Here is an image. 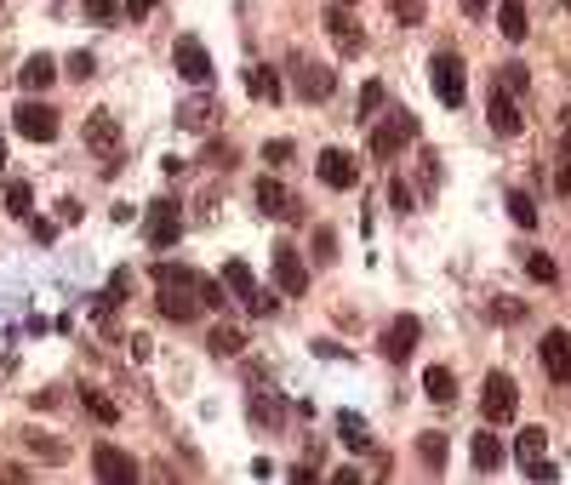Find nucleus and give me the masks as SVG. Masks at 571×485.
<instances>
[{
  "mask_svg": "<svg viewBox=\"0 0 571 485\" xmlns=\"http://www.w3.org/2000/svg\"><path fill=\"white\" fill-rule=\"evenodd\" d=\"M154 308H160L166 320H177V325H189L200 315V274L189 263H160V269H154Z\"/></svg>",
  "mask_w": 571,
  "mask_h": 485,
  "instance_id": "f257e3e1",
  "label": "nucleus"
},
{
  "mask_svg": "<svg viewBox=\"0 0 571 485\" xmlns=\"http://www.w3.org/2000/svg\"><path fill=\"white\" fill-rule=\"evenodd\" d=\"M428 86H435V98L446 108H457L463 98H469V69H463L457 52H435L428 57Z\"/></svg>",
  "mask_w": 571,
  "mask_h": 485,
  "instance_id": "f03ea898",
  "label": "nucleus"
},
{
  "mask_svg": "<svg viewBox=\"0 0 571 485\" xmlns=\"http://www.w3.org/2000/svg\"><path fill=\"white\" fill-rule=\"evenodd\" d=\"M418 137V120L406 115V108H394V115H383L377 126H372V160H394L400 149Z\"/></svg>",
  "mask_w": 571,
  "mask_h": 485,
  "instance_id": "7ed1b4c3",
  "label": "nucleus"
},
{
  "mask_svg": "<svg viewBox=\"0 0 571 485\" xmlns=\"http://www.w3.org/2000/svg\"><path fill=\"white\" fill-rule=\"evenodd\" d=\"M515 405H520L515 377H508V371H491L486 388H480V411H486V422H508V417H515Z\"/></svg>",
  "mask_w": 571,
  "mask_h": 485,
  "instance_id": "20e7f679",
  "label": "nucleus"
},
{
  "mask_svg": "<svg viewBox=\"0 0 571 485\" xmlns=\"http://www.w3.org/2000/svg\"><path fill=\"white\" fill-rule=\"evenodd\" d=\"M12 126H18L29 143H52L57 137V108L52 103H18L12 108Z\"/></svg>",
  "mask_w": 571,
  "mask_h": 485,
  "instance_id": "39448f33",
  "label": "nucleus"
},
{
  "mask_svg": "<svg viewBox=\"0 0 571 485\" xmlns=\"http://www.w3.org/2000/svg\"><path fill=\"white\" fill-rule=\"evenodd\" d=\"M172 64H177V74L189 86H212V57H206V46H200L195 35H183L177 46H172Z\"/></svg>",
  "mask_w": 571,
  "mask_h": 485,
  "instance_id": "423d86ee",
  "label": "nucleus"
},
{
  "mask_svg": "<svg viewBox=\"0 0 571 485\" xmlns=\"http://www.w3.org/2000/svg\"><path fill=\"white\" fill-rule=\"evenodd\" d=\"M418 337H423V320L418 315H394L389 320V332H383V359H411V349H418Z\"/></svg>",
  "mask_w": 571,
  "mask_h": 485,
  "instance_id": "0eeeda50",
  "label": "nucleus"
},
{
  "mask_svg": "<svg viewBox=\"0 0 571 485\" xmlns=\"http://www.w3.org/2000/svg\"><path fill=\"white\" fill-rule=\"evenodd\" d=\"M274 286H281L286 297H303L308 291V269H303V257H298V246H291V240L274 246Z\"/></svg>",
  "mask_w": 571,
  "mask_h": 485,
  "instance_id": "6e6552de",
  "label": "nucleus"
},
{
  "mask_svg": "<svg viewBox=\"0 0 571 485\" xmlns=\"http://www.w3.org/2000/svg\"><path fill=\"white\" fill-rule=\"evenodd\" d=\"M315 171H320V183H326V189H354V183H360V166H354L349 149H320Z\"/></svg>",
  "mask_w": 571,
  "mask_h": 485,
  "instance_id": "1a4fd4ad",
  "label": "nucleus"
},
{
  "mask_svg": "<svg viewBox=\"0 0 571 485\" xmlns=\"http://www.w3.org/2000/svg\"><path fill=\"white\" fill-rule=\"evenodd\" d=\"M143 234H149V246H154V252H160V246H177L183 223H177V206H172V200H154V206H149Z\"/></svg>",
  "mask_w": 571,
  "mask_h": 485,
  "instance_id": "9d476101",
  "label": "nucleus"
},
{
  "mask_svg": "<svg viewBox=\"0 0 571 485\" xmlns=\"http://www.w3.org/2000/svg\"><path fill=\"white\" fill-rule=\"evenodd\" d=\"M326 35L337 40V52H343V57H360V52H366V35H360V23H354L343 6H332V12H326Z\"/></svg>",
  "mask_w": 571,
  "mask_h": 485,
  "instance_id": "9b49d317",
  "label": "nucleus"
},
{
  "mask_svg": "<svg viewBox=\"0 0 571 485\" xmlns=\"http://www.w3.org/2000/svg\"><path fill=\"white\" fill-rule=\"evenodd\" d=\"M91 468H98V480H109V485H132L137 480V463L126 457V451H115V446L91 451Z\"/></svg>",
  "mask_w": 571,
  "mask_h": 485,
  "instance_id": "f8f14e48",
  "label": "nucleus"
},
{
  "mask_svg": "<svg viewBox=\"0 0 571 485\" xmlns=\"http://www.w3.org/2000/svg\"><path fill=\"white\" fill-rule=\"evenodd\" d=\"M86 143H91V154H120V126H115V115L109 108H91V120H86Z\"/></svg>",
  "mask_w": 571,
  "mask_h": 485,
  "instance_id": "ddd939ff",
  "label": "nucleus"
},
{
  "mask_svg": "<svg viewBox=\"0 0 571 485\" xmlns=\"http://www.w3.org/2000/svg\"><path fill=\"white\" fill-rule=\"evenodd\" d=\"M543 371L554 383H571V332H549L543 337Z\"/></svg>",
  "mask_w": 571,
  "mask_h": 485,
  "instance_id": "4468645a",
  "label": "nucleus"
},
{
  "mask_svg": "<svg viewBox=\"0 0 571 485\" xmlns=\"http://www.w3.org/2000/svg\"><path fill=\"white\" fill-rule=\"evenodd\" d=\"M332 86H337V81H332L326 64H303V69H298V98H303V103H326Z\"/></svg>",
  "mask_w": 571,
  "mask_h": 485,
  "instance_id": "2eb2a0df",
  "label": "nucleus"
},
{
  "mask_svg": "<svg viewBox=\"0 0 571 485\" xmlns=\"http://www.w3.org/2000/svg\"><path fill=\"white\" fill-rule=\"evenodd\" d=\"M520 126H526V120H520V108H515V91H491V132L497 137H520Z\"/></svg>",
  "mask_w": 571,
  "mask_h": 485,
  "instance_id": "dca6fc26",
  "label": "nucleus"
},
{
  "mask_svg": "<svg viewBox=\"0 0 571 485\" xmlns=\"http://www.w3.org/2000/svg\"><path fill=\"white\" fill-rule=\"evenodd\" d=\"M252 200H257V212H264V217H286V212H291V195H286L281 178H257Z\"/></svg>",
  "mask_w": 571,
  "mask_h": 485,
  "instance_id": "f3484780",
  "label": "nucleus"
},
{
  "mask_svg": "<svg viewBox=\"0 0 571 485\" xmlns=\"http://www.w3.org/2000/svg\"><path fill=\"white\" fill-rule=\"evenodd\" d=\"M246 411H252L257 429H281V422H286V400H281V394H269V388H257V394L246 400Z\"/></svg>",
  "mask_w": 571,
  "mask_h": 485,
  "instance_id": "a211bd4d",
  "label": "nucleus"
},
{
  "mask_svg": "<svg viewBox=\"0 0 571 485\" xmlns=\"http://www.w3.org/2000/svg\"><path fill=\"white\" fill-rule=\"evenodd\" d=\"M497 29H503V40H526V29H532L526 0H497Z\"/></svg>",
  "mask_w": 571,
  "mask_h": 485,
  "instance_id": "6ab92c4d",
  "label": "nucleus"
},
{
  "mask_svg": "<svg viewBox=\"0 0 571 485\" xmlns=\"http://www.w3.org/2000/svg\"><path fill=\"white\" fill-rule=\"evenodd\" d=\"M246 91H252L257 103H281V74H274L269 64H257V69H246Z\"/></svg>",
  "mask_w": 571,
  "mask_h": 485,
  "instance_id": "aec40b11",
  "label": "nucleus"
},
{
  "mask_svg": "<svg viewBox=\"0 0 571 485\" xmlns=\"http://www.w3.org/2000/svg\"><path fill=\"white\" fill-rule=\"evenodd\" d=\"M469 457H474V468H480V474H491V468H503V446H497V434H474L469 440Z\"/></svg>",
  "mask_w": 571,
  "mask_h": 485,
  "instance_id": "412c9836",
  "label": "nucleus"
},
{
  "mask_svg": "<svg viewBox=\"0 0 571 485\" xmlns=\"http://www.w3.org/2000/svg\"><path fill=\"white\" fill-rule=\"evenodd\" d=\"M423 394L435 400V405H452V400H457V377H452L446 366H428V371H423Z\"/></svg>",
  "mask_w": 571,
  "mask_h": 485,
  "instance_id": "4be33fe9",
  "label": "nucleus"
},
{
  "mask_svg": "<svg viewBox=\"0 0 571 485\" xmlns=\"http://www.w3.org/2000/svg\"><path fill=\"white\" fill-rule=\"evenodd\" d=\"M223 286L235 291L240 303H252V297H257V280H252V269H246L240 257H229V263H223Z\"/></svg>",
  "mask_w": 571,
  "mask_h": 485,
  "instance_id": "5701e85b",
  "label": "nucleus"
},
{
  "mask_svg": "<svg viewBox=\"0 0 571 485\" xmlns=\"http://www.w3.org/2000/svg\"><path fill=\"white\" fill-rule=\"evenodd\" d=\"M52 81H57V64H52L46 52H35V57L23 64V91H46Z\"/></svg>",
  "mask_w": 571,
  "mask_h": 485,
  "instance_id": "b1692460",
  "label": "nucleus"
},
{
  "mask_svg": "<svg viewBox=\"0 0 571 485\" xmlns=\"http://www.w3.org/2000/svg\"><path fill=\"white\" fill-rule=\"evenodd\" d=\"M337 434H343V446H349V451H372V429H366V422L354 417V411L337 417Z\"/></svg>",
  "mask_w": 571,
  "mask_h": 485,
  "instance_id": "393cba45",
  "label": "nucleus"
},
{
  "mask_svg": "<svg viewBox=\"0 0 571 485\" xmlns=\"http://www.w3.org/2000/svg\"><path fill=\"white\" fill-rule=\"evenodd\" d=\"M206 349L218 354V359H235L240 349H246V337L235 332V325H212V337H206Z\"/></svg>",
  "mask_w": 571,
  "mask_h": 485,
  "instance_id": "a878e982",
  "label": "nucleus"
},
{
  "mask_svg": "<svg viewBox=\"0 0 571 485\" xmlns=\"http://www.w3.org/2000/svg\"><path fill=\"white\" fill-rule=\"evenodd\" d=\"M81 405H86V411L98 417V422H115V417H120V405L103 394V388H81Z\"/></svg>",
  "mask_w": 571,
  "mask_h": 485,
  "instance_id": "bb28decb",
  "label": "nucleus"
},
{
  "mask_svg": "<svg viewBox=\"0 0 571 485\" xmlns=\"http://www.w3.org/2000/svg\"><path fill=\"white\" fill-rule=\"evenodd\" d=\"M6 212L29 217V212H35V189H29V183H6Z\"/></svg>",
  "mask_w": 571,
  "mask_h": 485,
  "instance_id": "cd10ccee",
  "label": "nucleus"
},
{
  "mask_svg": "<svg viewBox=\"0 0 571 485\" xmlns=\"http://www.w3.org/2000/svg\"><path fill=\"white\" fill-rule=\"evenodd\" d=\"M508 217H515V223H520V229H537V200H532V195H520V189H515V195H508Z\"/></svg>",
  "mask_w": 571,
  "mask_h": 485,
  "instance_id": "c85d7f7f",
  "label": "nucleus"
},
{
  "mask_svg": "<svg viewBox=\"0 0 571 485\" xmlns=\"http://www.w3.org/2000/svg\"><path fill=\"white\" fill-rule=\"evenodd\" d=\"M229 297H235V291H229L223 280H206V274H200V308H229Z\"/></svg>",
  "mask_w": 571,
  "mask_h": 485,
  "instance_id": "c756f323",
  "label": "nucleus"
},
{
  "mask_svg": "<svg viewBox=\"0 0 571 485\" xmlns=\"http://www.w3.org/2000/svg\"><path fill=\"white\" fill-rule=\"evenodd\" d=\"M543 446H549V434H543V429H526V434L515 440V457L532 463V457H543Z\"/></svg>",
  "mask_w": 571,
  "mask_h": 485,
  "instance_id": "7c9ffc66",
  "label": "nucleus"
},
{
  "mask_svg": "<svg viewBox=\"0 0 571 485\" xmlns=\"http://www.w3.org/2000/svg\"><path fill=\"white\" fill-rule=\"evenodd\" d=\"M526 269H532L537 286H554V280H560V269H554V257H549V252H532V257H526Z\"/></svg>",
  "mask_w": 571,
  "mask_h": 485,
  "instance_id": "2f4dec72",
  "label": "nucleus"
},
{
  "mask_svg": "<svg viewBox=\"0 0 571 485\" xmlns=\"http://www.w3.org/2000/svg\"><path fill=\"white\" fill-rule=\"evenodd\" d=\"M383 115V81H366L360 86V120H377Z\"/></svg>",
  "mask_w": 571,
  "mask_h": 485,
  "instance_id": "473e14b6",
  "label": "nucleus"
},
{
  "mask_svg": "<svg viewBox=\"0 0 571 485\" xmlns=\"http://www.w3.org/2000/svg\"><path fill=\"white\" fill-rule=\"evenodd\" d=\"M418 457H423L428 468H440V463H446V434H423V440H418Z\"/></svg>",
  "mask_w": 571,
  "mask_h": 485,
  "instance_id": "72a5a7b5",
  "label": "nucleus"
},
{
  "mask_svg": "<svg viewBox=\"0 0 571 485\" xmlns=\"http://www.w3.org/2000/svg\"><path fill=\"white\" fill-rule=\"evenodd\" d=\"M389 6H394V18H400V23H406V29H411V23H423V12H428V0H389Z\"/></svg>",
  "mask_w": 571,
  "mask_h": 485,
  "instance_id": "f704fd0d",
  "label": "nucleus"
},
{
  "mask_svg": "<svg viewBox=\"0 0 571 485\" xmlns=\"http://www.w3.org/2000/svg\"><path fill=\"white\" fill-rule=\"evenodd\" d=\"M23 440H29V451H35L40 463H57V457H64V446H52L46 434H23Z\"/></svg>",
  "mask_w": 571,
  "mask_h": 485,
  "instance_id": "c9c22d12",
  "label": "nucleus"
},
{
  "mask_svg": "<svg viewBox=\"0 0 571 485\" xmlns=\"http://www.w3.org/2000/svg\"><path fill=\"white\" fill-rule=\"evenodd\" d=\"M264 160H269V166H286V160H291V137H269V143H264Z\"/></svg>",
  "mask_w": 571,
  "mask_h": 485,
  "instance_id": "e433bc0d",
  "label": "nucleus"
},
{
  "mask_svg": "<svg viewBox=\"0 0 571 485\" xmlns=\"http://www.w3.org/2000/svg\"><path fill=\"white\" fill-rule=\"evenodd\" d=\"M81 12L91 23H115V0H81Z\"/></svg>",
  "mask_w": 571,
  "mask_h": 485,
  "instance_id": "4c0bfd02",
  "label": "nucleus"
},
{
  "mask_svg": "<svg viewBox=\"0 0 571 485\" xmlns=\"http://www.w3.org/2000/svg\"><path fill=\"white\" fill-rule=\"evenodd\" d=\"M91 69H98V57H91V52H74L69 57V81H91Z\"/></svg>",
  "mask_w": 571,
  "mask_h": 485,
  "instance_id": "58836bf2",
  "label": "nucleus"
},
{
  "mask_svg": "<svg viewBox=\"0 0 571 485\" xmlns=\"http://www.w3.org/2000/svg\"><path fill=\"white\" fill-rule=\"evenodd\" d=\"M315 257H320V263L337 257V234H332V229H315Z\"/></svg>",
  "mask_w": 571,
  "mask_h": 485,
  "instance_id": "ea45409f",
  "label": "nucleus"
},
{
  "mask_svg": "<svg viewBox=\"0 0 571 485\" xmlns=\"http://www.w3.org/2000/svg\"><path fill=\"white\" fill-rule=\"evenodd\" d=\"M503 91H515V98L526 91V69H520V64H508V69H503Z\"/></svg>",
  "mask_w": 571,
  "mask_h": 485,
  "instance_id": "a19ab883",
  "label": "nucleus"
},
{
  "mask_svg": "<svg viewBox=\"0 0 571 485\" xmlns=\"http://www.w3.org/2000/svg\"><path fill=\"white\" fill-rule=\"evenodd\" d=\"M520 468H526L532 480H554V474H560V468H554V463H543V457H532V463H520Z\"/></svg>",
  "mask_w": 571,
  "mask_h": 485,
  "instance_id": "79ce46f5",
  "label": "nucleus"
},
{
  "mask_svg": "<svg viewBox=\"0 0 571 485\" xmlns=\"http://www.w3.org/2000/svg\"><path fill=\"white\" fill-rule=\"evenodd\" d=\"M246 308H257V315H274V308H281V297H274V291H257Z\"/></svg>",
  "mask_w": 571,
  "mask_h": 485,
  "instance_id": "37998d69",
  "label": "nucleus"
},
{
  "mask_svg": "<svg viewBox=\"0 0 571 485\" xmlns=\"http://www.w3.org/2000/svg\"><path fill=\"white\" fill-rule=\"evenodd\" d=\"M389 200H394V212H411V189H406V183H389Z\"/></svg>",
  "mask_w": 571,
  "mask_h": 485,
  "instance_id": "c03bdc74",
  "label": "nucleus"
},
{
  "mask_svg": "<svg viewBox=\"0 0 571 485\" xmlns=\"http://www.w3.org/2000/svg\"><path fill=\"white\" fill-rule=\"evenodd\" d=\"M154 6H160V0H126V18H137V23H143Z\"/></svg>",
  "mask_w": 571,
  "mask_h": 485,
  "instance_id": "a18cd8bd",
  "label": "nucleus"
},
{
  "mask_svg": "<svg viewBox=\"0 0 571 485\" xmlns=\"http://www.w3.org/2000/svg\"><path fill=\"white\" fill-rule=\"evenodd\" d=\"M35 240H40V246H52V240H57V223H46V217H35Z\"/></svg>",
  "mask_w": 571,
  "mask_h": 485,
  "instance_id": "49530a36",
  "label": "nucleus"
},
{
  "mask_svg": "<svg viewBox=\"0 0 571 485\" xmlns=\"http://www.w3.org/2000/svg\"><path fill=\"white\" fill-rule=\"evenodd\" d=\"M206 120V103H183V126H200Z\"/></svg>",
  "mask_w": 571,
  "mask_h": 485,
  "instance_id": "de8ad7c7",
  "label": "nucleus"
},
{
  "mask_svg": "<svg viewBox=\"0 0 571 485\" xmlns=\"http://www.w3.org/2000/svg\"><path fill=\"white\" fill-rule=\"evenodd\" d=\"M497 320H520V303H515V297H497Z\"/></svg>",
  "mask_w": 571,
  "mask_h": 485,
  "instance_id": "09e8293b",
  "label": "nucleus"
},
{
  "mask_svg": "<svg viewBox=\"0 0 571 485\" xmlns=\"http://www.w3.org/2000/svg\"><path fill=\"white\" fill-rule=\"evenodd\" d=\"M457 6H463V12H469V18H480V12L491 6V0H457Z\"/></svg>",
  "mask_w": 571,
  "mask_h": 485,
  "instance_id": "8fccbe9b",
  "label": "nucleus"
},
{
  "mask_svg": "<svg viewBox=\"0 0 571 485\" xmlns=\"http://www.w3.org/2000/svg\"><path fill=\"white\" fill-rule=\"evenodd\" d=\"M0 171H6V143H0Z\"/></svg>",
  "mask_w": 571,
  "mask_h": 485,
  "instance_id": "3c124183",
  "label": "nucleus"
},
{
  "mask_svg": "<svg viewBox=\"0 0 571 485\" xmlns=\"http://www.w3.org/2000/svg\"><path fill=\"white\" fill-rule=\"evenodd\" d=\"M566 160H571V132H566Z\"/></svg>",
  "mask_w": 571,
  "mask_h": 485,
  "instance_id": "603ef678",
  "label": "nucleus"
},
{
  "mask_svg": "<svg viewBox=\"0 0 571 485\" xmlns=\"http://www.w3.org/2000/svg\"><path fill=\"white\" fill-rule=\"evenodd\" d=\"M560 6H566V12H571V0H560Z\"/></svg>",
  "mask_w": 571,
  "mask_h": 485,
  "instance_id": "864d4df0",
  "label": "nucleus"
},
{
  "mask_svg": "<svg viewBox=\"0 0 571 485\" xmlns=\"http://www.w3.org/2000/svg\"><path fill=\"white\" fill-rule=\"evenodd\" d=\"M343 6H354V0H343Z\"/></svg>",
  "mask_w": 571,
  "mask_h": 485,
  "instance_id": "5fc2aeb1",
  "label": "nucleus"
}]
</instances>
